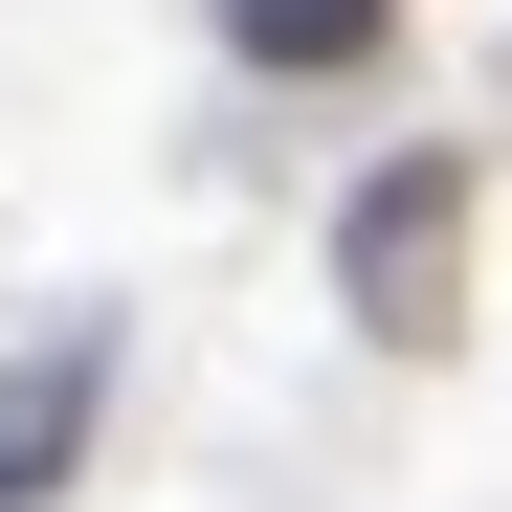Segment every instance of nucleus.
Returning a JSON list of instances; mask_svg holds the SVG:
<instances>
[{
    "mask_svg": "<svg viewBox=\"0 0 512 512\" xmlns=\"http://www.w3.org/2000/svg\"><path fill=\"white\" fill-rule=\"evenodd\" d=\"M446 223H468V179H446V156H401V179L357 201V312H379V334H423V312H446Z\"/></svg>",
    "mask_w": 512,
    "mask_h": 512,
    "instance_id": "1",
    "label": "nucleus"
},
{
    "mask_svg": "<svg viewBox=\"0 0 512 512\" xmlns=\"http://www.w3.org/2000/svg\"><path fill=\"white\" fill-rule=\"evenodd\" d=\"M67 423H90V357H0V490H45Z\"/></svg>",
    "mask_w": 512,
    "mask_h": 512,
    "instance_id": "2",
    "label": "nucleus"
},
{
    "mask_svg": "<svg viewBox=\"0 0 512 512\" xmlns=\"http://www.w3.org/2000/svg\"><path fill=\"white\" fill-rule=\"evenodd\" d=\"M223 45H245V67H357L379 0H223Z\"/></svg>",
    "mask_w": 512,
    "mask_h": 512,
    "instance_id": "3",
    "label": "nucleus"
}]
</instances>
